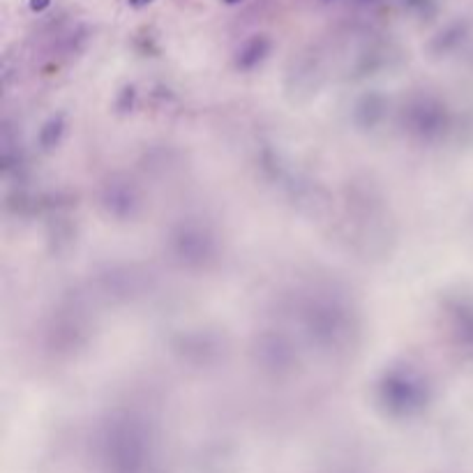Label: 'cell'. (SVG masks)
Instances as JSON below:
<instances>
[{
	"label": "cell",
	"instance_id": "cell-1",
	"mask_svg": "<svg viewBox=\"0 0 473 473\" xmlns=\"http://www.w3.org/2000/svg\"><path fill=\"white\" fill-rule=\"evenodd\" d=\"M31 7L35 9H44V7H49V0H31Z\"/></svg>",
	"mask_w": 473,
	"mask_h": 473
},
{
	"label": "cell",
	"instance_id": "cell-2",
	"mask_svg": "<svg viewBox=\"0 0 473 473\" xmlns=\"http://www.w3.org/2000/svg\"><path fill=\"white\" fill-rule=\"evenodd\" d=\"M129 3H132L134 7H141V5H148V3H151V0H129Z\"/></svg>",
	"mask_w": 473,
	"mask_h": 473
},
{
	"label": "cell",
	"instance_id": "cell-3",
	"mask_svg": "<svg viewBox=\"0 0 473 473\" xmlns=\"http://www.w3.org/2000/svg\"><path fill=\"white\" fill-rule=\"evenodd\" d=\"M229 3H236V0H229Z\"/></svg>",
	"mask_w": 473,
	"mask_h": 473
}]
</instances>
